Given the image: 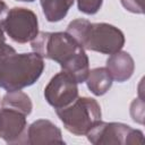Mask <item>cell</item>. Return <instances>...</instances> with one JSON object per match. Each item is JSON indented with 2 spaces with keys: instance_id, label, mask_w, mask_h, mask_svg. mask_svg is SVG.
I'll return each mask as SVG.
<instances>
[{
  "instance_id": "18",
  "label": "cell",
  "mask_w": 145,
  "mask_h": 145,
  "mask_svg": "<svg viewBox=\"0 0 145 145\" xmlns=\"http://www.w3.org/2000/svg\"><path fill=\"white\" fill-rule=\"evenodd\" d=\"M6 10H7V5H6L2 0H0V16H1L3 12H6Z\"/></svg>"
},
{
  "instance_id": "7",
  "label": "cell",
  "mask_w": 145,
  "mask_h": 145,
  "mask_svg": "<svg viewBox=\"0 0 145 145\" xmlns=\"http://www.w3.org/2000/svg\"><path fill=\"white\" fill-rule=\"evenodd\" d=\"M77 82L69 74L60 71L54 75L44 88L46 102L57 109H62L71 104L78 97Z\"/></svg>"
},
{
  "instance_id": "19",
  "label": "cell",
  "mask_w": 145,
  "mask_h": 145,
  "mask_svg": "<svg viewBox=\"0 0 145 145\" xmlns=\"http://www.w3.org/2000/svg\"><path fill=\"white\" fill-rule=\"evenodd\" d=\"M16 1H24V2H33L35 0H16Z\"/></svg>"
},
{
  "instance_id": "3",
  "label": "cell",
  "mask_w": 145,
  "mask_h": 145,
  "mask_svg": "<svg viewBox=\"0 0 145 145\" xmlns=\"http://www.w3.org/2000/svg\"><path fill=\"white\" fill-rule=\"evenodd\" d=\"M84 50L103 54H113L125 45V35L116 26L108 23H91L78 18L69 23L67 31Z\"/></svg>"
},
{
  "instance_id": "9",
  "label": "cell",
  "mask_w": 145,
  "mask_h": 145,
  "mask_svg": "<svg viewBox=\"0 0 145 145\" xmlns=\"http://www.w3.org/2000/svg\"><path fill=\"white\" fill-rule=\"evenodd\" d=\"M25 143L27 144H65L61 130L52 121L39 119L26 129Z\"/></svg>"
},
{
  "instance_id": "16",
  "label": "cell",
  "mask_w": 145,
  "mask_h": 145,
  "mask_svg": "<svg viewBox=\"0 0 145 145\" xmlns=\"http://www.w3.org/2000/svg\"><path fill=\"white\" fill-rule=\"evenodd\" d=\"M121 5L130 12L143 14V0H120Z\"/></svg>"
},
{
  "instance_id": "6",
  "label": "cell",
  "mask_w": 145,
  "mask_h": 145,
  "mask_svg": "<svg viewBox=\"0 0 145 145\" xmlns=\"http://www.w3.org/2000/svg\"><path fill=\"white\" fill-rule=\"evenodd\" d=\"M87 139L94 144H116V145H134L144 142V135L138 129L121 122L97 121L86 134Z\"/></svg>"
},
{
  "instance_id": "8",
  "label": "cell",
  "mask_w": 145,
  "mask_h": 145,
  "mask_svg": "<svg viewBox=\"0 0 145 145\" xmlns=\"http://www.w3.org/2000/svg\"><path fill=\"white\" fill-rule=\"evenodd\" d=\"M24 113L9 109L0 108V138L8 144L25 143L27 121Z\"/></svg>"
},
{
  "instance_id": "15",
  "label": "cell",
  "mask_w": 145,
  "mask_h": 145,
  "mask_svg": "<svg viewBox=\"0 0 145 145\" xmlns=\"http://www.w3.org/2000/svg\"><path fill=\"white\" fill-rule=\"evenodd\" d=\"M130 114L135 122L144 123V101L142 99H135L130 105Z\"/></svg>"
},
{
  "instance_id": "14",
  "label": "cell",
  "mask_w": 145,
  "mask_h": 145,
  "mask_svg": "<svg viewBox=\"0 0 145 145\" xmlns=\"http://www.w3.org/2000/svg\"><path fill=\"white\" fill-rule=\"evenodd\" d=\"M103 0H77L78 10L86 15L96 14L102 7Z\"/></svg>"
},
{
  "instance_id": "4",
  "label": "cell",
  "mask_w": 145,
  "mask_h": 145,
  "mask_svg": "<svg viewBox=\"0 0 145 145\" xmlns=\"http://www.w3.org/2000/svg\"><path fill=\"white\" fill-rule=\"evenodd\" d=\"M57 116L63 127L77 136L86 135L91 128L101 120V108L92 97H77L66 108L57 109Z\"/></svg>"
},
{
  "instance_id": "13",
  "label": "cell",
  "mask_w": 145,
  "mask_h": 145,
  "mask_svg": "<svg viewBox=\"0 0 145 145\" xmlns=\"http://www.w3.org/2000/svg\"><path fill=\"white\" fill-rule=\"evenodd\" d=\"M1 106L17 110V111L24 113L25 116H28L33 109V104H32L29 96L26 93L20 92V89L8 92L2 97Z\"/></svg>"
},
{
  "instance_id": "2",
  "label": "cell",
  "mask_w": 145,
  "mask_h": 145,
  "mask_svg": "<svg viewBox=\"0 0 145 145\" xmlns=\"http://www.w3.org/2000/svg\"><path fill=\"white\" fill-rule=\"evenodd\" d=\"M44 70L43 58L35 52L17 53L6 44H0V87L7 92L19 91L33 85Z\"/></svg>"
},
{
  "instance_id": "1",
  "label": "cell",
  "mask_w": 145,
  "mask_h": 145,
  "mask_svg": "<svg viewBox=\"0 0 145 145\" xmlns=\"http://www.w3.org/2000/svg\"><path fill=\"white\" fill-rule=\"evenodd\" d=\"M33 52L43 59L58 62L62 71L69 74L77 83H84L89 71L85 50L67 32H39L31 41Z\"/></svg>"
},
{
  "instance_id": "12",
  "label": "cell",
  "mask_w": 145,
  "mask_h": 145,
  "mask_svg": "<svg viewBox=\"0 0 145 145\" xmlns=\"http://www.w3.org/2000/svg\"><path fill=\"white\" fill-rule=\"evenodd\" d=\"M75 0H40L43 14L48 22L56 23L66 17Z\"/></svg>"
},
{
  "instance_id": "5",
  "label": "cell",
  "mask_w": 145,
  "mask_h": 145,
  "mask_svg": "<svg viewBox=\"0 0 145 145\" xmlns=\"http://www.w3.org/2000/svg\"><path fill=\"white\" fill-rule=\"evenodd\" d=\"M5 33L17 43L33 41L39 34V20L34 11L23 7H14L0 18Z\"/></svg>"
},
{
  "instance_id": "10",
  "label": "cell",
  "mask_w": 145,
  "mask_h": 145,
  "mask_svg": "<svg viewBox=\"0 0 145 145\" xmlns=\"http://www.w3.org/2000/svg\"><path fill=\"white\" fill-rule=\"evenodd\" d=\"M105 68L110 72L112 79L118 83H123L133 76L135 70V62L128 52L120 50L113 54H110L106 60Z\"/></svg>"
},
{
  "instance_id": "11",
  "label": "cell",
  "mask_w": 145,
  "mask_h": 145,
  "mask_svg": "<svg viewBox=\"0 0 145 145\" xmlns=\"http://www.w3.org/2000/svg\"><path fill=\"white\" fill-rule=\"evenodd\" d=\"M112 77L105 67L94 68L88 71L86 84L88 89L96 96L105 94L112 86Z\"/></svg>"
},
{
  "instance_id": "17",
  "label": "cell",
  "mask_w": 145,
  "mask_h": 145,
  "mask_svg": "<svg viewBox=\"0 0 145 145\" xmlns=\"http://www.w3.org/2000/svg\"><path fill=\"white\" fill-rule=\"evenodd\" d=\"M5 41H6L5 31H3V28L1 27V24H0V44H1V43H5Z\"/></svg>"
}]
</instances>
